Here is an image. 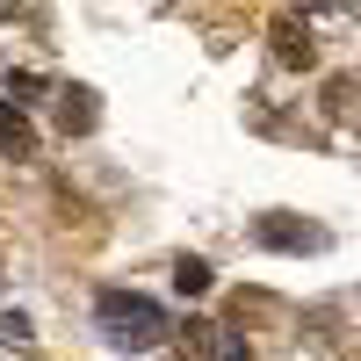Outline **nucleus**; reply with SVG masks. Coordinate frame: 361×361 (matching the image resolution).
Wrapping results in <instances>:
<instances>
[{
    "label": "nucleus",
    "mask_w": 361,
    "mask_h": 361,
    "mask_svg": "<svg viewBox=\"0 0 361 361\" xmlns=\"http://www.w3.org/2000/svg\"><path fill=\"white\" fill-rule=\"evenodd\" d=\"M94 318H102V333L116 347H159L173 333V318L152 304V296H137V289H102L94 296Z\"/></svg>",
    "instance_id": "obj_1"
},
{
    "label": "nucleus",
    "mask_w": 361,
    "mask_h": 361,
    "mask_svg": "<svg viewBox=\"0 0 361 361\" xmlns=\"http://www.w3.org/2000/svg\"><path fill=\"white\" fill-rule=\"evenodd\" d=\"M267 44H275V66H289V73H311V66H318V44H311V22L296 15V8H282L275 22H267Z\"/></svg>",
    "instance_id": "obj_2"
},
{
    "label": "nucleus",
    "mask_w": 361,
    "mask_h": 361,
    "mask_svg": "<svg viewBox=\"0 0 361 361\" xmlns=\"http://www.w3.org/2000/svg\"><path fill=\"white\" fill-rule=\"evenodd\" d=\"M260 246H275V253H325V231L304 224V217H289V209H275V217H260L253 224Z\"/></svg>",
    "instance_id": "obj_3"
},
{
    "label": "nucleus",
    "mask_w": 361,
    "mask_h": 361,
    "mask_svg": "<svg viewBox=\"0 0 361 361\" xmlns=\"http://www.w3.org/2000/svg\"><path fill=\"white\" fill-rule=\"evenodd\" d=\"M217 325L209 318H188V325H173V361H217Z\"/></svg>",
    "instance_id": "obj_4"
},
{
    "label": "nucleus",
    "mask_w": 361,
    "mask_h": 361,
    "mask_svg": "<svg viewBox=\"0 0 361 361\" xmlns=\"http://www.w3.org/2000/svg\"><path fill=\"white\" fill-rule=\"evenodd\" d=\"M58 130H66V137L94 130V94H87V87H66V94H58Z\"/></svg>",
    "instance_id": "obj_5"
},
{
    "label": "nucleus",
    "mask_w": 361,
    "mask_h": 361,
    "mask_svg": "<svg viewBox=\"0 0 361 361\" xmlns=\"http://www.w3.org/2000/svg\"><path fill=\"white\" fill-rule=\"evenodd\" d=\"M0 145H8V159H37V130H29V116L8 109V123H0Z\"/></svg>",
    "instance_id": "obj_6"
},
{
    "label": "nucleus",
    "mask_w": 361,
    "mask_h": 361,
    "mask_svg": "<svg viewBox=\"0 0 361 361\" xmlns=\"http://www.w3.org/2000/svg\"><path fill=\"white\" fill-rule=\"evenodd\" d=\"M325 116H333V123L354 116V73H333V80H325Z\"/></svg>",
    "instance_id": "obj_7"
},
{
    "label": "nucleus",
    "mask_w": 361,
    "mask_h": 361,
    "mask_svg": "<svg viewBox=\"0 0 361 361\" xmlns=\"http://www.w3.org/2000/svg\"><path fill=\"white\" fill-rule=\"evenodd\" d=\"M173 289H180V296H202V289H209V260L180 253V260H173Z\"/></svg>",
    "instance_id": "obj_8"
},
{
    "label": "nucleus",
    "mask_w": 361,
    "mask_h": 361,
    "mask_svg": "<svg viewBox=\"0 0 361 361\" xmlns=\"http://www.w3.org/2000/svg\"><path fill=\"white\" fill-rule=\"evenodd\" d=\"M37 94H44V80H37V73H8V109H15V116L37 102Z\"/></svg>",
    "instance_id": "obj_9"
},
{
    "label": "nucleus",
    "mask_w": 361,
    "mask_h": 361,
    "mask_svg": "<svg viewBox=\"0 0 361 361\" xmlns=\"http://www.w3.org/2000/svg\"><path fill=\"white\" fill-rule=\"evenodd\" d=\"M217 361H253V347L238 340V333H224V340H217Z\"/></svg>",
    "instance_id": "obj_10"
}]
</instances>
